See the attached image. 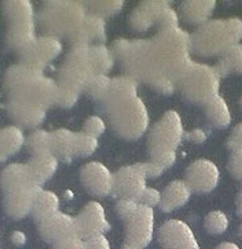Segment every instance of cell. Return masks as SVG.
I'll return each mask as SVG.
<instances>
[{"label":"cell","instance_id":"obj_1","mask_svg":"<svg viewBox=\"0 0 242 249\" xmlns=\"http://www.w3.org/2000/svg\"><path fill=\"white\" fill-rule=\"evenodd\" d=\"M114 50L129 75L163 93L172 92L193 64L191 35L179 26L161 29L146 40H117Z\"/></svg>","mask_w":242,"mask_h":249},{"label":"cell","instance_id":"obj_2","mask_svg":"<svg viewBox=\"0 0 242 249\" xmlns=\"http://www.w3.org/2000/svg\"><path fill=\"white\" fill-rule=\"evenodd\" d=\"M102 100L110 124L121 136L137 139L148 128V110L137 96L136 81L133 78L112 79L109 91Z\"/></svg>","mask_w":242,"mask_h":249},{"label":"cell","instance_id":"obj_3","mask_svg":"<svg viewBox=\"0 0 242 249\" xmlns=\"http://www.w3.org/2000/svg\"><path fill=\"white\" fill-rule=\"evenodd\" d=\"M8 87L13 100L22 101L46 109L56 103L59 85L44 78L32 66H15L9 70Z\"/></svg>","mask_w":242,"mask_h":249},{"label":"cell","instance_id":"obj_4","mask_svg":"<svg viewBox=\"0 0 242 249\" xmlns=\"http://www.w3.org/2000/svg\"><path fill=\"white\" fill-rule=\"evenodd\" d=\"M242 39V19L237 17L207 21L191 35L192 50L202 56L226 53Z\"/></svg>","mask_w":242,"mask_h":249},{"label":"cell","instance_id":"obj_5","mask_svg":"<svg viewBox=\"0 0 242 249\" xmlns=\"http://www.w3.org/2000/svg\"><path fill=\"white\" fill-rule=\"evenodd\" d=\"M3 188L5 191V206L11 215L21 218L32 210L39 195V183L28 165H11L3 173Z\"/></svg>","mask_w":242,"mask_h":249},{"label":"cell","instance_id":"obj_6","mask_svg":"<svg viewBox=\"0 0 242 249\" xmlns=\"http://www.w3.org/2000/svg\"><path fill=\"white\" fill-rule=\"evenodd\" d=\"M184 136L183 122L179 113L168 110L149 132V153L152 161L163 167L172 166L176 160V148Z\"/></svg>","mask_w":242,"mask_h":249},{"label":"cell","instance_id":"obj_7","mask_svg":"<svg viewBox=\"0 0 242 249\" xmlns=\"http://www.w3.org/2000/svg\"><path fill=\"white\" fill-rule=\"evenodd\" d=\"M86 9L77 1L48 3L42 12V22L49 33L81 43L83 26L87 18Z\"/></svg>","mask_w":242,"mask_h":249},{"label":"cell","instance_id":"obj_8","mask_svg":"<svg viewBox=\"0 0 242 249\" xmlns=\"http://www.w3.org/2000/svg\"><path fill=\"white\" fill-rule=\"evenodd\" d=\"M95 75L94 64L91 57V47L87 43H77L67 53L60 71V87L71 92L81 93L86 89L87 83Z\"/></svg>","mask_w":242,"mask_h":249},{"label":"cell","instance_id":"obj_9","mask_svg":"<svg viewBox=\"0 0 242 249\" xmlns=\"http://www.w3.org/2000/svg\"><path fill=\"white\" fill-rule=\"evenodd\" d=\"M219 82L220 77L215 68L193 62L179 82V86L188 100L206 104L218 96Z\"/></svg>","mask_w":242,"mask_h":249},{"label":"cell","instance_id":"obj_10","mask_svg":"<svg viewBox=\"0 0 242 249\" xmlns=\"http://www.w3.org/2000/svg\"><path fill=\"white\" fill-rule=\"evenodd\" d=\"M126 235L122 249H145L150 244L154 232L153 208L139 204L137 209L125 219Z\"/></svg>","mask_w":242,"mask_h":249},{"label":"cell","instance_id":"obj_11","mask_svg":"<svg viewBox=\"0 0 242 249\" xmlns=\"http://www.w3.org/2000/svg\"><path fill=\"white\" fill-rule=\"evenodd\" d=\"M135 30L146 31L150 27L177 26V16L166 1H144L132 12L129 17Z\"/></svg>","mask_w":242,"mask_h":249},{"label":"cell","instance_id":"obj_12","mask_svg":"<svg viewBox=\"0 0 242 249\" xmlns=\"http://www.w3.org/2000/svg\"><path fill=\"white\" fill-rule=\"evenodd\" d=\"M8 13L11 18L9 40L16 48L26 50L34 42V23H32V8L26 1L8 3Z\"/></svg>","mask_w":242,"mask_h":249},{"label":"cell","instance_id":"obj_13","mask_svg":"<svg viewBox=\"0 0 242 249\" xmlns=\"http://www.w3.org/2000/svg\"><path fill=\"white\" fill-rule=\"evenodd\" d=\"M146 190V173L143 163H135L119 169L114 174V192L121 198L141 200Z\"/></svg>","mask_w":242,"mask_h":249},{"label":"cell","instance_id":"obj_14","mask_svg":"<svg viewBox=\"0 0 242 249\" xmlns=\"http://www.w3.org/2000/svg\"><path fill=\"white\" fill-rule=\"evenodd\" d=\"M158 241L163 249H199L193 230L180 219H168L161 226Z\"/></svg>","mask_w":242,"mask_h":249},{"label":"cell","instance_id":"obj_15","mask_svg":"<svg viewBox=\"0 0 242 249\" xmlns=\"http://www.w3.org/2000/svg\"><path fill=\"white\" fill-rule=\"evenodd\" d=\"M220 173L212 161L201 159L189 165L185 173V182L192 191L198 194L210 192L218 186Z\"/></svg>","mask_w":242,"mask_h":249},{"label":"cell","instance_id":"obj_16","mask_svg":"<svg viewBox=\"0 0 242 249\" xmlns=\"http://www.w3.org/2000/svg\"><path fill=\"white\" fill-rule=\"evenodd\" d=\"M75 221L79 236L86 240L97 235H104V232L110 229L105 210L97 201L88 202L78 214V217H75Z\"/></svg>","mask_w":242,"mask_h":249},{"label":"cell","instance_id":"obj_17","mask_svg":"<svg viewBox=\"0 0 242 249\" xmlns=\"http://www.w3.org/2000/svg\"><path fill=\"white\" fill-rule=\"evenodd\" d=\"M81 180L88 192L96 196H106L114 191V174L101 162L92 161L81 170Z\"/></svg>","mask_w":242,"mask_h":249},{"label":"cell","instance_id":"obj_18","mask_svg":"<svg viewBox=\"0 0 242 249\" xmlns=\"http://www.w3.org/2000/svg\"><path fill=\"white\" fill-rule=\"evenodd\" d=\"M38 223H39L42 236L53 244L66 239V237L79 236L75 218L61 213V212H56V213L43 218Z\"/></svg>","mask_w":242,"mask_h":249},{"label":"cell","instance_id":"obj_19","mask_svg":"<svg viewBox=\"0 0 242 249\" xmlns=\"http://www.w3.org/2000/svg\"><path fill=\"white\" fill-rule=\"evenodd\" d=\"M61 51V43L55 38H40L24 50L26 64L39 70L44 64L55 58Z\"/></svg>","mask_w":242,"mask_h":249},{"label":"cell","instance_id":"obj_20","mask_svg":"<svg viewBox=\"0 0 242 249\" xmlns=\"http://www.w3.org/2000/svg\"><path fill=\"white\" fill-rule=\"evenodd\" d=\"M192 190L185 180H174L164 188L161 200V209L163 212H172L185 205L191 197Z\"/></svg>","mask_w":242,"mask_h":249},{"label":"cell","instance_id":"obj_21","mask_svg":"<svg viewBox=\"0 0 242 249\" xmlns=\"http://www.w3.org/2000/svg\"><path fill=\"white\" fill-rule=\"evenodd\" d=\"M216 3L212 0H191L184 1L180 7V13L187 22L199 23L203 25L207 22V18L210 17L214 11Z\"/></svg>","mask_w":242,"mask_h":249},{"label":"cell","instance_id":"obj_22","mask_svg":"<svg viewBox=\"0 0 242 249\" xmlns=\"http://www.w3.org/2000/svg\"><path fill=\"white\" fill-rule=\"evenodd\" d=\"M11 113L15 117V120L25 126H35L40 124L44 118V109L36 107V105L22 103V101L12 100L11 103Z\"/></svg>","mask_w":242,"mask_h":249},{"label":"cell","instance_id":"obj_23","mask_svg":"<svg viewBox=\"0 0 242 249\" xmlns=\"http://www.w3.org/2000/svg\"><path fill=\"white\" fill-rule=\"evenodd\" d=\"M38 183L46 182L57 170V157L53 153L35 155L28 165Z\"/></svg>","mask_w":242,"mask_h":249},{"label":"cell","instance_id":"obj_24","mask_svg":"<svg viewBox=\"0 0 242 249\" xmlns=\"http://www.w3.org/2000/svg\"><path fill=\"white\" fill-rule=\"evenodd\" d=\"M75 135V132L65 128L52 132V153L63 160H70L74 157Z\"/></svg>","mask_w":242,"mask_h":249},{"label":"cell","instance_id":"obj_25","mask_svg":"<svg viewBox=\"0 0 242 249\" xmlns=\"http://www.w3.org/2000/svg\"><path fill=\"white\" fill-rule=\"evenodd\" d=\"M219 77H226L229 74L242 75V44H236L222 54V58L215 65Z\"/></svg>","mask_w":242,"mask_h":249},{"label":"cell","instance_id":"obj_26","mask_svg":"<svg viewBox=\"0 0 242 249\" xmlns=\"http://www.w3.org/2000/svg\"><path fill=\"white\" fill-rule=\"evenodd\" d=\"M205 110H206L207 118L215 127L224 128L230 124V121H232L230 110L222 96L218 95L214 99H211L209 103H206Z\"/></svg>","mask_w":242,"mask_h":249},{"label":"cell","instance_id":"obj_27","mask_svg":"<svg viewBox=\"0 0 242 249\" xmlns=\"http://www.w3.org/2000/svg\"><path fill=\"white\" fill-rule=\"evenodd\" d=\"M24 144V135L17 127H7L0 131V161L17 152Z\"/></svg>","mask_w":242,"mask_h":249},{"label":"cell","instance_id":"obj_28","mask_svg":"<svg viewBox=\"0 0 242 249\" xmlns=\"http://www.w3.org/2000/svg\"><path fill=\"white\" fill-rule=\"evenodd\" d=\"M59 197L53 192L49 191H40L38 197L35 200L32 212L35 215V219L38 222L42 221L43 218L51 215V214L59 212Z\"/></svg>","mask_w":242,"mask_h":249},{"label":"cell","instance_id":"obj_29","mask_svg":"<svg viewBox=\"0 0 242 249\" xmlns=\"http://www.w3.org/2000/svg\"><path fill=\"white\" fill-rule=\"evenodd\" d=\"M105 38V22L97 15H88L83 26L82 40L81 43L94 42V40H104Z\"/></svg>","mask_w":242,"mask_h":249},{"label":"cell","instance_id":"obj_30","mask_svg":"<svg viewBox=\"0 0 242 249\" xmlns=\"http://www.w3.org/2000/svg\"><path fill=\"white\" fill-rule=\"evenodd\" d=\"M91 57H92L95 74H106L113 66L114 58L112 51L102 44L91 47Z\"/></svg>","mask_w":242,"mask_h":249},{"label":"cell","instance_id":"obj_31","mask_svg":"<svg viewBox=\"0 0 242 249\" xmlns=\"http://www.w3.org/2000/svg\"><path fill=\"white\" fill-rule=\"evenodd\" d=\"M29 149L34 155L52 153V134L46 131H36L28 140Z\"/></svg>","mask_w":242,"mask_h":249},{"label":"cell","instance_id":"obj_32","mask_svg":"<svg viewBox=\"0 0 242 249\" xmlns=\"http://www.w3.org/2000/svg\"><path fill=\"white\" fill-rule=\"evenodd\" d=\"M228 226H229L228 217L220 210L210 212L205 218V229L211 235H220V233L226 232Z\"/></svg>","mask_w":242,"mask_h":249},{"label":"cell","instance_id":"obj_33","mask_svg":"<svg viewBox=\"0 0 242 249\" xmlns=\"http://www.w3.org/2000/svg\"><path fill=\"white\" fill-rule=\"evenodd\" d=\"M112 79L106 77V74H95L87 83L86 91L95 99H104L106 92L109 91Z\"/></svg>","mask_w":242,"mask_h":249},{"label":"cell","instance_id":"obj_34","mask_svg":"<svg viewBox=\"0 0 242 249\" xmlns=\"http://www.w3.org/2000/svg\"><path fill=\"white\" fill-rule=\"evenodd\" d=\"M97 148V138L84 134V132H78L75 135V156H86L92 155Z\"/></svg>","mask_w":242,"mask_h":249},{"label":"cell","instance_id":"obj_35","mask_svg":"<svg viewBox=\"0 0 242 249\" xmlns=\"http://www.w3.org/2000/svg\"><path fill=\"white\" fill-rule=\"evenodd\" d=\"M106 124L105 121L102 120L101 117L98 116H91L90 118H87L83 126V132L88 134V135L94 136V138H98L102 132L105 131Z\"/></svg>","mask_w":242,"mask_h":249},{"label":"cell","instance_id":"obj_36","mask_svg":"<svg viewBox=\"0 0 242 249\" xmlns=\"http://www.w3.org/2000/svg\"><path fill=\"white\" fill-rule=\"evenodd\" d=\"M90 7L97 13V16H112L121 11L123 1H96L90 3Z\"/></svg>","mask_w":242,"mask_h":249},{"label":"cell","instance_id":"obj_37","mask_svg":"<svg viewBox=\"0 0 242 249\" xmlns=\"http://www.w3.org/2000/svg\"><path fill=\"white\" fill-rule=\"evenodd\" d=\"M228 170L233 178L242 180V149L232 152L228 160Z\"/></svg>","mask_w":242,"mask_h":249},{"label":"cell","instance_id":"obj_38","mask_svg":"<svg viewBox=\"0 0 242 249\" xmlns=\"http://www.w3.org/2000/svg\"><path fill=\"white\" fill-rule=\"evenodd\" d=\"M79 95L75 92H71L69 89H65L63 87L57 89V95H56V103L61 107H71L78 100Z\"/></svg>","mask_w":242,"mask_h":249},{"label":"cell","instance_id":"obj_39","mask_svg":"<svg viewBox=\"0 0 242 249\" xmlns=\"http://www.w3.org/2000/svg\"><path fill=\"white\" fill-rule=\"evenodd\" d=\"M53 245V249H86V241L81 236L66 237Z\"/></svg>","mask_w":242,"mask_h":249},{"label":"cell","instance_id":"obj_40","mask_svg":"<svg viewBox=\"0 0 242 249\" xmlns=\"http://www.w3.org/2000/svg\"><path fill=\"white\" fill-rule=\"evenodd\" d=\"M137 201L133 200H127V198H121L117 204V212L121 215V218L125 221L126 218H129L131 214L137 209Z\"/></svg>","mask_w":242,"mask_h":249},{"label":"cell","instance_id":"obj_41","mask_svg":"<svg viewBox=\"0 0 242 249\" xmlns=\"http://www.w3.org/2000/svg\"><path fill=\"white\" fill-rule=\"evenodd\" d=\"M226 147L232 151L242 149V122L232 130L229 138L226 140Z\"/></svg>","mask_w":242,"mask_h":249},{"label":"cell","instance_id":"obj_42","mask_svg":"<svg viewBox=\"0 0 242 249\" xmlns=\"http://www.w3.org/2000/svg\"><path fill=\"white\" fill-rule=\"evenodd\" d=\"M141 200H143L144 205H148L152 208L154 205H160L161 200H162V194L158 190H156V188H149V187H146V190H145Z\"/></svg>","mask_w":242,"mask_h":249},{"label":"cell","instance_id":"obj_43","mask_svg":"<svg viewBox=\"0 0 242 249\" xmlns=\"http://www.w3.org/2000/svg\"><path fill=\"white\" fill-rule=\"evenodd\" d=\"M84 241H86V249H110L109 240L104 235H97Z\"/></svg>","mask_w":242,"mask_h":249},{"label":"cell","instance_id":"obj_44","mask_svg":"<svg viewBox=\"0 0 242 249\" xmlns=\"http://www.w3.org/2000/svg\"><path fill=\"white\" fill-rule=\"evenodd\" d=\"M188 139L193 140L195 143H202L206 140V132L201 130V128H195L193 131H191L189 134L187 135Z\"/></svg>","mask_w":242,"mask_h":249},{"label":"cell","instance_id":"obj_45","mask_svg":"<svg viewBox=\"0 0 242 249\" xmlns=\"http://www.w3.org/2000/svg\"><path fill=\"white\" fill-rule=\"evenodd\" d=\"M215 249H240V248H238V245L234 244V243H229V241H226V243H222V244H219Z\"/></svg>","mask_w":242,"mask_h":249},{"label":"cell","instance_id":"obj_46","mask_svg":"<svg viewBox=\"0 0 242 249\" xmlns=\"http://www.w3.org/2000/svg\"><path fill=\"white\" fill-rule=\"evenodd\" d=\"M25 235L21 232H15L13 233V243H16V244H24L25 243Z\"/></svg>","mask_w":242,"mask_h":249},{"label":"cell","instance_id":"obj_47","mask_svg":"<svg viewBox=\"0 0 242 249\" xmlns=\"http://www.w3.org/2000/svg\"><path fill=\"white\" fill-rule=\"evenodd\" d=\"M236 206H237V214L242 218V196L240 194L237 195V200H236Z\"/></svg>","mask_w":242,"mask_h":249},{"label":"cell","instance_id":"obj_48","mask_svg":"<svg viewBox=\"0 0 242 249\" xmlns=\"http://www.w3.org/2000/svg\"><path fill=\"white\" fill-rule=\"evenodd\" d=\"M238 235H240V237L242 239V225L240 226V229H238Z\"/></svg>","mask_w":242,"mask_h":249},{"label":"cell","instance_id":"obj_49","mask_svg":"<svg viewBox=\"0 0 242 249\" xmlns=\"http://www.w3.org/2000/svg\"><path fill=\"white\" fill-rule=\"evenodd\" d=\"M240 105H241V108H242V96H241V99H240Z\"/></svg>","mask_w":242,"mask_h":249},{"label":"cell","instance_id":"obj_50","mask_svg":"<svg viewBox=\"0 0 242 249\" xmlns=\"http://www.w3.org/2000/svg\"><path fill=\"white\" fill-rule=\"evenodd\" d=\"M238 194H240V195H241V196H242V187H241V191H240V192H238Z\"/></svg>","mask_w":242,"mask_h":249}]
</instances>
